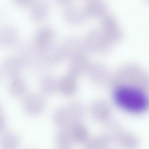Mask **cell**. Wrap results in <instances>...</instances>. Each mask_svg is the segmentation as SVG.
<instances>
[{
    "instance_id": "cell-1",
    "label": "cell",
    "mask_w": 149,
    "mask_h": 149,
    "mask_svg": "<svg viewBox=\"0 0 149 149\" xmlns=\"http://www.w3.org/2000/svg\"><path fill=\"white\" fill-rule=\"evenodd\" d=\"M114 99L118 106L133 113H141L147 108L148 101L141 91L133 87L123 86L114 92Z\"/></svg>"
},
{
    "instance_id": "cell-9",
    "label": "cell",
    "mask_w": 149,
    "mask_h": 149,
    "mask_svg": "<svg viewBox=\"0 0 149 149\" xmlns=\"http://www.w3.org/2000/svg\"><path fill=\"white\" fill-rule=\"evenodd\" d=\"M71 128L76 143H82L87 140L88 132L84 125L79 123L71 127Z\"/></svg>"
},
{
    "instance_id": "cell-5",
    "label": "cell",
    "mask_w": 149,
    "mask_h": 149,
    "mask_svg": "<svg viewBox=\"0 0 149 149\" xmlns=\"http://www.w3.org/2000/svg\"><path fill=\"white\" fill-rule=\"evenodd\" d=\"M57 87L60 91L66 95L74 94L77 90L75 77L69 74L62 78L58 82Z\"/></svg>"
},
{
    "instance_id": "cell-11",
    "label": "cell",
    "mask_w": 149,
    "mask_h": 149,
    "mask_svg": "<svg viewBox=\"0 0 149 149\" xmlns=\"http://www.w3.org/2000/svg\"><path fill=\"white\" fill-rule=\"evenodd\" d=\"M107 144L105 138L98 137L88 141L86 145L85 149H106Z\"/></svg>"
},
{
    "instance_id": "cell-7",
    "label": "cell",
    "mask_w": 149,
    "mask_h": 149,
    "mask_svg": "<svg viewBox=\"0 0 149 149\" xmlns=\"http://www.w3.org/2000/svg\"><path fill=\"white\" fill-rule=\"evenodd\" d=\"M26 84L24 80L18 77L12 78L9 84L8 88L10 94L15 97L22 95L26 90Z\"/></svg>"
},
{
    "instance_id": "cell-8",
    "label": "cell",
    "mask_w": 149,
    "mask_h": 149,
    "mask_svg": "<svg viewBox=\"0 0 149 149\" xmlns=\"http://www.w3.org/2000/svg\"><path fill=\"white\" fill-rule=\"evenodd\" d=\"M58 82L55 78L50 75H46L41 79L40 87L42 91L45 94L52 93L57 87Z\"/></svg>"
},
{
    "instance_id": "cell-15",
    "label": "cell",
    "mask_w": 149,
    "mask_h": 149,
    "mask_svg": "<svg viewBox=\"0 0 149 149\" xmlns=\"http://www.w3.org/2000/svg\"><path fill=\"white\" fill-rule=\"evenodd\" d=\"M59 149H62V148H60Z\"/></svg>"
},
{
    "instance_id": "cell-12",
    "label": "cell",
    "mask_w": 149,
    "mask_h": 149,
    "mask_svg": "<svg viewBox=\"0 0 149 149\" xmlns=\"http://www.w3.org/2000/svg\"><path fill=\"white\" fill-rule=\"evenodd\" d=\"M120 142L122 146L126 149H132L136 147L137 141L132 135L123 134L120 138Z\"/></svg>"
},
{
    "instance_id": "cell-2",
    "label": "cell",
    "mask_w": 149,
    "mask_h": 149,
    "mask_svg": "<svg viewBox=\"0 0 149 149\" xmlns=\"http://www.w3.org/2000/svg\"><path fill=\"white\" fill-rule=\"evenodd\" d=\"M82 114L80 104L73 102L58 109L54 113V120L61 128H70L79 123Z\"/></svg>"
},
{
    "instance_id": "cell-3",
    "label": "cell",
    "mask_w": 149,
    "mask_h": 149,
    "mask_svg": "<svg viewBox=\"0 0 149 149\" xmlns=\"http://www.w3.org/2000/svg\"><path fill=\"white\" fill-rule=\"evenodd\" d=\"M24 108L28 113L35 115L41 113L45 106L43 98L40 95L32 94L26 96L23 101Z\"/></svg>"
},
{
    "instance_id": "cell-14",
    "label": "cell",
    "mask_w": 149,
    "mask_h": 149,
    "mask_svg": "<svg viewBox=\"0 0 149 149\" xmlns=\"http://www.w3.org/2000/svg\"><path fill=\"white\" fill-rule=\"evenodd\" d=\"M1 106L0 105V114H1Z\"/></svg>"
},
{
    "instance_id": "cell-10",
    "label": "cell",
    "mask_w": 149,
    "mask_h": 149,
    "mask_svg": "<svg viewBox=\"0 0 149 149\" xmlns=\"http://www.w3.org/2000/svg\"><path fill=\"white\" fill-rule=\"evenodd\" d=\"M20 66L19 63L14 60L8 61L5 63L4 71L7 76L13 78L17 77L20 72Z\"/></svg>"
},
{
    "instance_id": "cell-4",
    "label": "cell",
    "mask_w": 149,
    "mask_h": 149,
    "mask_svg": "<svg viewBox=\"0 0 149 149\" xmlns=\"http://www.w3.org/2000/svg\"><path fill=\"white\" fill-rule=\"evenodd\" d=\"M56 142L60 148L70 149L76 143L71 127L61 128L56 136Z\"/></svg>"
},
{
    "instance_id": "cell-6",
    "label": "cell",
    "mask_w": 149,
    "mask_h": 149,
    "mask_svg": "<svg viewBox=\"0 0 149 149\" xmlns=\"http://www.w3.org/2000/svg\"><path fill=\"white\" fill-rule=\"evenodd\" d=\"M19 144L18 137L13 133L6 132L0 136V149H17Z\"/></svg>"
},
{
    "instance_id": "cell-13",
    "label": "cell",
    "mask_w": 149,
    "mask_h": 149,
    "mask_svg": "<svg viewBox=\"0 0 149 149\" xmlns=\"http://www.w3.org/2000/svg\"><path fill=\"white\" fill-rule=\"evenodd\" d=\"M5 124V121L3 117L1 114H0V132L4 129Z\"/></svg>"
}]
</instances>
